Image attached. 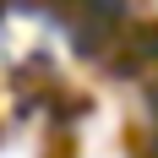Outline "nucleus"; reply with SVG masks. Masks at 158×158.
<instances>
[{
  "label": "nucleus",
  "instance_id": "obj_1",
  "mask_svg": "<svg viewBox=\"0 0 158 158\" xmlns=\"http://www.w3.org/2000/svg\"><path fill=\"white\" fill-rule=\"evenodd\" d=\"M0 158H22V153H0Z\"/></svg>",
  "mask_w": 158,
  "mask_h": 158
}]
</instances>
